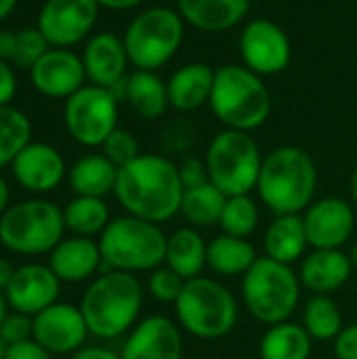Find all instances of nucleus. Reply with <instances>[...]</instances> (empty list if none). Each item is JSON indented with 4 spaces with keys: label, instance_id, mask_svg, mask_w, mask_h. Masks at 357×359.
<instances>
[{
    "label": "nucleus",
    "instance_id": "46",
    "mask_svg": "<svg viewBox=\"0 0 357 359\" xmlns=\"http://www.w3.org/2000/svg\"><path fill=\"white\" fill-rule=\"evenodd\" d=\"M95 2L109 11H128V8H135L137 4H141L143 0H95Z\"/></svg>",
    "mask_w": 357,
    "mask_h": 359
},
{
    "label": "nucleus",
    "instance_id": "12",
    "mask_svg": "<svg viewBox=\"0 0 357 359\" xmlns=\"http://www.w3.org/2000/svg\"><path fill=\"white\" fill-rule=\"evenodd\" d=\"M242 65L259 76H276L288 69L292 44L282 25L271 19H252L240 32Z\"/></svg>",
    "mask_w": 357,
    "mask_h": 359
},
{
    "label": "nucleus",
    "instance_id": "40",
    "mask_svg": "<svg viewBox=\"0 0 357 359\" xmlns=\"http://www.w3.org/2000/svg\"><path fill=\"white\" fill-rule=\"evenodd\" d=\"M179 177H181V183L185 189H191V187H198V185H204L208 181V170H206V164L204 160L196 158V156H187L183 158L179 164Z\"/></svg>",
    "mask_w": 357,
    "mask_h": 359
},
{
    "label": "nucleus",
    "instance_id": "53",
    "mask_svg": "<svg viewBox=\"0 0 357 359\" xmlns=\"http://www.w3.org/2000/svg\"><path fill=\"white\" fill-rule=\"evenodd\" d=\"M4 355H6V345H4V341L0 339V359H4Z\"/></svg>",
    "mask_w": 357,
    "mask_h": 359
},
{
    "label": "nucleus",
    "instance_id": "37",
    "mask_svg": "<svg viewBox=\"0 0 357 359\" xmlns=\"http://www.w3.org/2000/svg\"><path fill=\"white\" fill-rule=\"evenodd\" d=\"M50 48V44L46 42V38L42 36V32L38 27H25L17 32V46H15V55H13V63L17 67H32L46 50Z\"/></svg>",
    "mask_w": 357,
    "mask_h": 359
},
{
    "label": "nucleus",
    "instance_id": "33",
    "mask_svg": "<svg viewBox=\"0 0 357 359\" xmlns=\"http://www.w3.org/2000/svg\"><path fill=\"white\" fill-rule=\"evenodd\" d=\"M303 326L309 337L320 343L335 341L339 332L345 328L343 313L339 305L328 294H311L303 309Z\"/></svg>",
    "mask_w": 357,
    "mask_h": 359
},
{
    "label": "nucleus",
    "instance_id": "34",
    "mask_svg": "<svg viewBox=\"0 0 357 359\" xmlns=\"http://www.w3.org/2000/svg\"><path fill=\"white\" fill-rule=\"evenodd\" d=\"M32 143V122L29 118L13 107L0 105V168L11 166L23 147Z\"/></svg>",
    "mask_w": 357,
    "mask_h": 359
},
{
    "label": "nucleus",
    "instance_id": "9",
    "mask_svg": "<svg viewBox=\"0 0 357 359\" xmlns=\"http://www.w3.org/2000/svg\"><path fill=\"white\" fill-rule=\"evenodd\" d=\"M185 38V21L177 8L151 6L135 15L124 29V46L135 69L158 72L181 48Z\"/></svg>",
    "mask_w": 357,
    "mask_h": 359
},
{
    "label": "nucleus",
    "instance_id": "47",
    "mask_svg": "<svg viewBox=\"0 0 357 359\" xmlns=\"http://www.w3.org/2000/svg\"><path fill=\"white\" fill-rule=\"evenodd\" d=\"M11 208V187L6 183V179L0 175V217Z\"/></svg>",
    "mask_w": 357,
    "mask_h": 359
},
{
    "label": "nucleus",
    "instance_id": "48",
    "mask_svg": "<svg viewBox=\"0 0 357 359\" xmlns=\"http://www.w3.org/2000/svg\"><path fill=\"white\" fill-rule=\"evenodd\" d=\"M13 273H15V267L11 265V261H6V259L0 257V288H2V290L8 286Z\"/></svg>",
    "mask_w": 357,
    "mask_h": 359
},
{
    "label": "nucleus",
    "instance_id": "18",
    "mask_svg": "<svg viewBox=\"0 0 357 359\" xmlns=\"http://www.w3.org/2000/svg\"><path fill=\"white\" fill-rule=\"evenodd\" d=\"M34 88L48 99H69L86 84L82 57L69 48H48L32 67Z\"/></svg>",
    "mask_w": 357,
    "mask_h": 359
},
{
    "label": "nucleus",
    "instance_id": "26",
    "mask_svg": "<svg viewBox=\"0 0 357 359\" xmlns=\"http://www.w3.org/2000/svg\"><path fill=\"white\" fill-rule=\"evenodd\" d=\"M208 242L196 227H179L168 236L164 265L179 273L185 282L200 278L206 269Z\"/></svg>",
    "mask_w": 357,
    "mask_h": 359
},
{
    "label": "nucleus",
    "instance_id": "20",
    "mask_svg": "<svg viewBox=\"0 0 357 359\" xmlns=\"http://www.w3.org/2000/svg\"><path fill=\"white\" fill-rule=\"evenodd\" d=\"M80 57L88 84L103 88H114L118 82H122L130 63L124 40L112 32H99L90 36Z\"/></svg>",
    "mask_w": 357,
    "mask_h": 359
},
{
    "label": "nucleus",
    "instance_id": "5",
    "mask_svg": "<svg viewBox=\"0 0 357 359\" xmlns=\"http://www.w3.org/2000/svg\"><path fill=\"white\" fill-rule=\"evenodd\" d=\"M168 236L151 221L124 215L112 219L99 236L103 271L151 273L166 261Z\"/></svg>",
    "mask_w": 357,
    "mask_h": 359
},
{
    "label": "nucleus",
    "instance_id": "13",
    "mask_svg": "<svg viewBox=\"0 0 357 359\" xmlns=\"http://www.w3.org/2000/svg\"><path fill=\"white\" fill-rule=\"evenodd\" d=\"M99 8L95 0H46L36 27L53 48H72L93 32Z\"/></svg>",
    "mask_w": 357,
    "mask_h": 359
},
{
    "label": "nucleus",
    "instance_id": "21",
    "mask_svg": "<svg viewBox=\"0 0 357 359\" xmlns=\"http://www.w3.org/2000/svg\"><path fill=\"white\" fill-rule=\"evenodd\" d=\"M48 267L65 284H80L103 271L99 240L69 236L48 252Z\"/></svg>",
    "mask_w": 357,
    "mask_h": 359
},
{
    "label": "nucleus",
    "instance_id": "38",
    "mask_svg": "<svg viewBox=\"0 0 357 359\" xmlns=\"http://www.w3.org/2000/svg\"><path fill=\"white\" fill-rule=\"evenodd\" d=\"M101 147H103V156H105L109 162H114L118 168L126 166L128 162H133L135 158L141 156L137 137H135L130 130L120 128V126L105 139V143H103Z\"/></svg>",
    "mask_w": 357,
    "mask_h": 359
},
{
    "label": "nucleus",
    "instance_id": "43",
    "mask_svg": "<svg viewBox=\"0 0 357 359\" xmlns=\"http://www.w3.org/2000/svg\"><path fill=\"white\" fill-rule=\"evenodd\" d=\"M17 93V76L8 61L0 59V105H11Z\"/></svg>",
    "mask_w": 357,
    "mask_h": 359
},
{
    "label": "nucleus",
    "instance_id": "31",
    "mask_svg": "<svg viewBox=\"0 0 357 359\" xmlns=\"http://www.w3.org/2000/svg\"><path fill=\"white\" fill-rule=\"evenodd\" d=\"M63 221L72 236L95 238L105 231V227L112 223V217L103 198L76 196L63 206Z\"/></svg>",
    "mask_w": 357,
    "mask_h": 359
},
{
    "label": "nucleus",
    "instance_id": "6",
    "mask_svg": "<svg viewBox=\"0 0 357 359\" xmlns=\"http://www.w3.org/2000/svg\"><path fill=\"white\" fill-rule=\"evenodd\" d=\"M299 273L280 261L259 257L255 265L242 276L240 294L244 309L263 326H276L288 322L301 303Z\"/></svg>",
    "mask_w": 357,
    "mask_h": 359
},
{
    "label": "nucleus",
    "instance_id": "32",
    "mask_svg": "<svg viewBox=\"0 0 357 359\" xmlns=\"http://www.w3.org/2000/svg\"><path fill=\"white\" fill-rule=\"evenodd\" d=\"M225 200H227V196L217 185L206 181L204 185L183 191L179 215L189 223V227H196V229L215 227V225H219Z\"/></svg>",
    "mask_w": 357,
    "mask_h": 359
},
{
    "label": "nucleus",
    "instance_id": "7",
    "mask_svg": "<svg viewBox=\"0 0 357 359\" xmlns=\"http://www.w3.org/2000/svg\"><path fill=\"white\" fill-rule=\"evenodd\" d=\"M175 318L189 337L219 341L238 326V299L219 280L200 276L185 282L175 303Z\"/></svg>",
    "mask_w": 357,
    "mask_h": 359
},
{
    "label": "nucleus",
    "instance_id": "44",
    "mask_svg": "<svg viewBox=\"0 0 357 359\" xmlns=\"http://www.w3.org/2000/svg\"><path fill=\"white\" fill-rule=\"evenodd\" d=\"M72 359H122L120 353H114L112 349H105V347H99V345H84L82 349H78Z\"/></svg>",
    "mask_w": 357,
    "mask_h": 359
},
{
    "label": "nucleus",
    "instance_id": "50",
    "mask_svg": "<svg viewBox=\"0 0 357 359\" xmlns=\"http://www.w3.org/2000/svg\"><path fill=\"white\" fill-rule=\"evenodd\" d=\"M8 309H11V305H8V301H6V292L0 288V326H2V322L6 320V316H8Z\"/></svg>",
    "mask_w": 357,
    "mask_h": 359
},
{
    "label": "nucleus",
    "instance_id": "24",
    "mask_svg": "<svg viewBox=\"0 0 357 359\" xmlns=\"http://www.w3.org/2000/svg\"><path fill=\"white\" fill-rule=\"evenodd\" d=\"M213 82H215V69L208 63L194 61L181 65L166 80L170 107L183 114L200 109L210 101Z\"/></svg>",
    "mask_w": 357,
    "mask_h": 359
},
{
    "label": "nucleus",
    "instance_id": "39",
    "mask_svg": "<svg viewBox=\"0 0 357 359\" xmlns=\"http://www.w3.org/2000/svg\"><path fill=\"white\" fill-rule=\"evenodd\" d=\"M0 339L4 341L6 347L34 339V318L17 313V311L8 313L0 326Z\"/></svg>",
    "mask_w": 357,
    "mask_h": 359
},
{
    "label": "nucleus",
    "instance_id": "36",
    "mask_svg": "<svg viewBox=\"0 0 357 359\" xmlns=\"http://www.w3.org/2000/svg\"><path fill=\"white\" fill-rule=\"evenodd\" d=\"M183 286H185V280L166 265L154 269L147 276V292L151 294V299H156L162 305H175Z\"/></svg>",
    "mask_w": 357,
    "mask_h": 359
},
{
    "label": "nucleus",
    "instance_id": "45",
    "mask_svg": "<svg viewBox=\"0 0 357 359\" xmlns=\"http://www.w3.org/2000/svg\"><path fill=\"white\" fill-rule=\"evenodd\" d=\"M15 46H17V32L2 29V32H0V59L13 61Z\"/></svg>",
    "mask_w": 357,
    "mask_h": 359
},
{
    "label": "nucleus",
    "instance_id": "30",
    "mask_svg": "<svg viewBox=\"0 0 357 359\" xmlns=\"http://www.w3.org/2000/svg\"><path fill=\"white\" fill-rule=\"evenodd\" d=\"M314 351V339L303 324L282 322L269 326L259 341L261 359H309Z\"/></svg>",
    "mask_w": 357,
    "mask_h": 359
},
{
    "label": "nucleus",
    "instance_id": "27",
    "mask_svg": "<svg viewBox=\"0 0 357 359\" xmlns=\"http://www.w3.org/2000/svg\"><path fill=\"white\" fill-rule=\"evenodd\" d=\"M69 187L76 196L105 198L114 194L118 181V166L103 154H86L67 170Z\"/></svg>",
    "mask_w": 357,
    "mask_h": 359
},
{
    "label": "nucleus",
    "instance_id": "15",
    "mask_svg": "<svg viewBox=\"0 0 357 359\" xmlns=\"http://www.w3.org/2000/svg\"><path fill=\"white\" fill-rule=\"evenodd\" d=\"M88 326L80 307L72 303H55L34 316V341L53 355H74L84 347Z\"/></svg>",
    "mask_w": 357,
    "mask_h": 359
},
{
    "label": "nucleus",
    "instance_id": "51",
    "mask_svg": "<svg viewBox=\"0 0 357 359\" xmlns=\"http://www.w3.org/2000/svg\"><path fill=\"white\" fill-rule=\"evenodd\" d=\"M351 198H353V204L357 206V166L351 175Z\"/></svg>",
    "mask_w": 357,
    "mask_h": 359
},
{
    "label": "nucleus",
    "instance_id": "11",
    "mask_svg": "<svg viewBox=\"0 0 357 359\" xmlns=\"http://www.w3.org/2000/svg\"><path fill=\"white\" fill-rule=\"evenodd\" d=\"M118 103L109 88L84 84L65 99L63 122L69 137L84 147H101L118 128Z\"/></svg>",
    "mask_w": 357,
    "mask_h": 359
},
{
    "label": "nucleus",
    "instance_id": "19",
    "mask_svg": "<svg viewBox=\"0 0 357 359\" xmlns=\"http://www.w3.org/2000/svg\"><path fill=\"white\" fill-rule=\"evenodd\" d=\"M11 170L15 181L32 194L53 191L67 177L61 151L40 141H32L27 147H23L19 156L13 160Z\"/></svg>",
    "mask_w": 357,
    "mask_h": 359
},
{
    "label": "nucleus",
    "instance_id": "28",
    "mask_svg": "<svg viewBox=\"0 0 357 359\" xmlns=\"http://www.w3.org/2000/svg\"><path fill=\"white\" fill-rule=\"evenodd\" d=\"M257 259L259 255L250 240L227 233L213 238L206 248V267L221 278H242Z\"/></svg>",
    "mask_w": 357,
    "mask_h": 359
},
{
    "label": "nucleus",
    "instance_id": "1",
    "mask_svg": "<svg viewBox=\"0 0 357 359\" xmlns=\"http://www.w3.org/2000/svg\"><path fill=\"white\" fill-rule=\"evenodd\" d=\"M183 191L179 168L170 158L162 154H141L118 168L114 196L126 215L162 225L181 212Z\"/></svg>",
    "mask_w": 357,
    "mask_h": 359
},
{
    "label": "nucleus",
    "instance_id": "22",
    "mask_svg": "<svg viewBox=\"0 0 357 359\" xmlns=\"http://www.w3.org/2000/svg\"><path fill=\"white\" fill-rule=\"evenodd\" d=\"M353 263L349 259V252L343 248H330V250H311L303 257L299 267V280L305 290L311 294H332L341 290L351 273Z\"/></svg>",
    "mask_w": 357,
    "mask_h": 359
},
{
    "label": "nucleus",
    "instance_id": "4",
    "mask_svg": "<svg viewBox=\"0 0 357 359\" xmlns=\"http://www.w3.org/2000/svg\"><path fill=\"white\" fill-rule=\"evenodd\" d=\"M208 105L225 128L252 133L269 120L274 101L263 76L246 65L227 63L215 69Z\"/></svg>",
    "mask_w": 357,
    "mask_h": 359
},
{
    "label": "nucleus",
    "instance_id": "52",
    "mask_svg": "<svg viewBox=\"0 0 357 359\" xmlns=\"http://www.w3.org/2000/svg\"><path fill=\"white\" fill-rule=\"evenodd\" d=\"M349 259H351V263H353V267L357 269V238L351 242V248H349Z\"/></svg>",
    "mask_w": 357,
    "mask_h": 359
},
{
    "label": "nucleus",
    "instance_id": "54",
    "mask_svg": "<svg viewBox=\"0 0 357 359\" xmlns=\"http://www.w3.org/2000/svg\"><path fill=\"white\" fill-rule=\"evenodd\" d=\"M189 359H204V358H189Z\"/></svg>",
    "mask_w": 357,
    "mask_h": 359
},
{
    "label": "nucleus",
    "instance_id": "3",
    "mask_svg": "<svg viewBox=\"0 0 357 359\" xmlns=\"http://www.w3.org/2000/svg\"><path fill=\"white\" fill-rule=\"evenodd\" d=\"M143 309V286L126 271H101L80 301V311L88 332L101 341L128 334Z\"/></svg>",
    "mask_w": 357,
    "mask_h": 359
},
{
    "label": "nucleus",
    "instance_id": "14",
    "mask_svg": "<svg viewBox=\"0 0 357 359\" xmlns=\"http://www.w3.org/2000/svg\"><path fill=\"white\" fill-rule=\"evenodd\" d=\"M307 242L314 250L343 248L356 231V210L343 198L314 200L303 212Z\"/></svg>",
    "mask_w": 357,
    "mask_h": 359
},
{
    "label": "nucleus",
    "instance_id": "17",
    "mask_svg": "<svg viewBox=\"0 0 357 359\" xmlns=\"http://www.w3.org/2000/svg\"><path fill=\"white\" fill-rule=\"evenodd\" d=\"M122 359H185L183 330L166 316H149L126 334Z\"/></svg>",
    "mask_w": 357,
    "mask_h": 359
},
{
    "label": "nucleus",
    "instance_id": "8",
    "mask_svg": "<svg viewBox=\"0 0 357 359\" xmlns=\"http://www.w3.org/2000/svg\"><path fill=\"white\" fill-rule=\"evenodd\" d=\"M63 208L44 198H29L0 217V242L15 255L40 257L48 255L65 233Z\"/></svg>",
    "mask_w": 357,
    "mask_h": 359
},
{
    "label": "nucleus",
    "instance_id": "2",
    "mask_svg": "<svg viewBox=\"0 0 357 359\" xmlns=\"http://www.w3.org/2000/svg\"><path fill=\"white\" fill-rule=\"evenodd\" d=\"M255 191L274 215H303L318 191V166L297 145L276 147L263 156Z\"/></svg>",
    "mask_w": 357,
    "mask_h": 359
},
{
    "label": "nucleus",
    "instance_id": "42",
    "mask_svg": "<svg viewBox=\"0 0 357 359\" xmlns=\"http://www.w3.org/2000/svg\"><path fill=\"white\" fill-rule=\"evenodd\" d=\"M4 359H53V353H48L34 339H29V341L17 343V345H8Z\"/></svg>",
    "mask_w": 357,
    "mask_h": 359
},
{
    "label": "nucleus",
    "instance_id": "16",
    "mask_svg": "<svg viewBox=\"0 0 357 359\" xmlns=\"http://www.w3.org/2000/svg\"><path fill=\"white\" fill-rule=\"evenodd\" d=\"M61 284L48 265L27 263L15 269L4 292L13 311L34 318L59 301Z\"/></svg>",
    "mask_w": 357,
    "mask_h": 359
},
{
    "label": "nucleus",
    "instance_id": "25",
    "mask_svg": "<svg viewBox=\"0 0 357 359\" xmlns=\"http://www.w3.org/2000/svg\"><path fill=\"white\" fill-rule=\"evenodd\" d=\"M309 242L305 233L303 215H276V219L267 225L263 233V250L265 257L292 265L303 261L307 255Z\"/></svg>",
    "mask_w": 357,
    "mask_h": 359
},
{
    "label": "nucleus",
    "instance_id": "23",
    "mask_svg": "<svg viewBox=\"0 0 357 359\" xmlns=\"http://www.w3.org/2000/svg\"><path fill=\"white\" fill-rule=\"evenodd\" d=\"M252 0H177L183 21L200 32L217 34L236 27L250 11Z\"/></svg>",
    "mask_w": 357,
    "mask_h": 359
},
{
    "label": "nucleus",
    "instance_id": "10",
    "mask_svg": "<svg viewBox=\"0 0 357 359\" xmlns=\"http://www.w3.org/2000/svg\"><path fill=\"white\" fill-rule=\"evenodd\" d=\"M204 164L208 181L227 198L250 196L257 189L263 156L250 133L223 128L208 143Z\"/></svg>",
    "mask_w": 357,
    "mask_h": 359
},
{
    "label": "nucleus",
    "instance_id": "49",
    "mask_svg": "<svg viewBox=\"0 0 357 359\" xmlns=\"http://www.w3.org/2000/svg\"><path fill=\"white\" fill-rule=\"evenodd\" d=\"M17 2H19V0H0V21L6 19V17L15 11Z\"/></svg>",
    "mask_w": 357,
    "mask_h": 359
},
{
    "label": "nucleus",
    "instance_id": "35",
    "mask_svg": "<svg viewBox=\"0 0 357 359\" xmlns=\"http://www.w3.org/2000/svg\"><path fill=\"white\" fill-rule=\"evenodd\" d=\"M219 227L234 238H250L259 227V206L252 196H231L225 200Z\"/></svg>",
    "mask_w": 357,
    "mask_h": 359
},
{
    "label": "nucleus",
    "instance_id": "41",
    "mask_svg": "<svg viewBox=\"0 0 357 359\" xmlns=\"http://www.w3.org/2000/svg\"><path fill=\"white\" fill-rule=\"evenodd\" d=\"M332 349L337 359H357V324H349L339 332L332 341Z\"/></svg>",
    "mask_w": 357,
    "mask_h": 359
},
{
    "label": "nucleus",
    "instance_id": "29",
    "mask_svg": "<svg viewBox=\"0 0 357 359\" xmlns=\"http://www.w3.org/2000/svg\"><path fill=\"white\" fill-rule=\"evenodd\" d=\"M124 101L145 120H156L170 107L166 82L147 69H135L124 80Z\"/></svg>",
    "mask_w": 357,
    "mask_h": 359
}]
</instances>
